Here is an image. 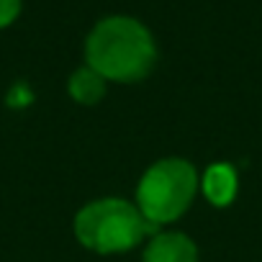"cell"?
<instances>
[{"label":"cell","mask_w":262,"mask_h":262,"mask_svg":"<svg viewBox=\"0 0 262 262\" xmlns=\"http://www.w3.org/2000/svg\"><path fill=\"white\" fill-rule=\"evenodd\" d=\"M88 67L95 70L103 80H142L155 59V39L152 34L134 18L113 16L103 18L88 36L85 44Z\"/></svg>","instance_id":"6da1fadb"},{"label":"cell","mask_w":262,"mask_h":262,"mask_svg":"<svg viewBox=\"0 0 262 262\" xmlns=\"http://www.w3.org/2000/svg\"><path fill=\"white\" fill-rule=\"evenodd\" d=\"M155 231V224L126 201H95L75 219L77 239L95 252H123Z\"/></svg>","instance_id":"7a4b0ae2"},{"label":"cell","mask_w":262,"mask_h":262,"mask_svg":"<svg viewBox=\"0 0 262 262\" xmlns=\"http://www.w3.org/2000/svg\"><path fill=\"white\" fill-rule=\"evenodd\" d=\"M195 170L183 160H165L157 162L139 183L137 201L139 211L147 221L165 224L178 219L195 195Z\"/></svg>","instance_id":"3957f363"},{"label":"cell","mask_w":262,"mask_h":262,"mask_svg":"<svg viewBox=\"0 0 262 262\" xmlns=\"http://www.w3.org/2000/svg\"><path fill=\"white\" fill-rule=\"evenodd\" d=\"M144 262H195V247L183 234H160L147 247Z\"/></svg>","instance_id":"277c9868"},{"label":"cell","mask_w":262,"mask_h":262,"mask_svg":"<svg viewBox=\"0 0 262 262\" xmlns=\"http://www.w3.org/2000/svg\"><path fill=\"white\" fill-rule=\"evenodd\" d=\"M203 190L208 195L211 203L216 206H226L231 198H234V190H236V175L229 165H213L206 170V178H203Z\"/></svg>","instance_id":"5b68a950"},{"label":"cell","mask_w":262,"mask_h":262,"mask_svg":"<svg viewBox=\"0 0 262 262\" xmlns=\"http://www.w3.org/2000/svg\"><path fill=\"white\" fill-rule=\"evenodd\" d=\"M103 90H105V80L90 67H82L70 77V95L77 103H95L103 98Z\"/></svg>","instance_id":"8992f818"},{"label":"cell","mask_w":262,"mask_h":262,"mask_svg":"<svg viewBox=\"0 0 262 262\" xmlns=\"http://www.w3.org/2000/svg\"><path fill=\"white\" fill-rule=\"evenodd\" d=\"M21 13V0H0V29L11 26Z\"/></svg>","instance_id":"52a82bcc"}]
</instances>
